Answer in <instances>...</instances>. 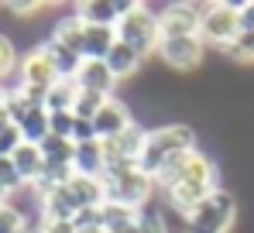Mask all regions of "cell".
<instances>
[{
	"label": "cell",
	"mask_w": 254,
	"mask_h": 233,
	"mask_svg": "<svg viewBox=\"0 0 254 233\" xmlns=\"http://www.w3.org/2000/svg\"><path fill=\"white\" fill-rule=\"evenodd\" d=\"M28 230V216L17 202H0V233H24Z\"/></svg>",
	"instance_id": "27"
},
{
	"label": "cell",
	"mask_w": 254,
	"mask_h": 233,
	"mask_svg": "<svg viewBox=\"0 0 254 233\" xmlns=\"http://www.w3.org/2000/svg\"><path fill=\"white\" fill-rule=\"evenodd\" d=\"M155 189L165 195L172 209L186 220L206 195H213L220 189V168L210 155H203L199 148L175 155L172 161H165L155 175Z\"/></svg>",
	"instance_id": "1"
},
{
	"label": "cell",
	"mask_w": 254,
	"mask_h": 233,
	"mask_svg": "<svg viewBox=\"0 0 254 233\" xmlns=\"http://www.w3.org/2000/svg\"><path fill=\"white\" fill-rule=\"evenodd\" d=\"M72 175H86V178H103V175H107V158H103V144H100V141L76 144Z\"/></svg>",
	"instance_id": "15"
},
{
	"label": "cell",
	"mask_w": 254,
	"mask_h": 233,
	"mask_svg": "<svg viewBox=\"0 0 254 233\" xmlns=\"http://www.w3.org/2000/svg\"><path fill=\"white\" fill-rule=\"evenodd\" d=\"M21 144H24V141H21V130H17L14 123L0 127V158H10Z\"/></svg>",
	"instance_id": "33"
},
{
	"label": "cell",
	"mask_w": 254,
	"mask_h": 233,
	"mask_svg": "<svg viewBox=\"0 0 254 233\" xmlns=\"http://www.w3.org/2000/svg\"><path fill=\"white\" fill-rule=\"evenodd\" d=\"M0 202H7V195H3V192H0Z\"/></svg>",
	"instance_id": "39"
},
{
	"label": "cell",
	"mask_w": 254,
	"mask_h": 233,
	"mask_svg": "<svg viewBox=\"0 0 254 233\" xmlns=\"http://www.w3.org/2000/svg\"><path fill=\"white\" fill-rule=\"evenodd\" d=\"M110 96H100V93H83L79 89V96H76V107H72V114L79 116V120H93V116L100 114V107L107 103Z\"/></svg>",
	"instance_id": "30"
},
{
	"label": "cell",
	"mask_w": 254,
	"mask_h": 233,
	"mask_svg": "<svg viewBox=\"0 0 254 233\" xmlns=\"http://www.w3.org/2000/svg\"><path fill=\"white\" fill-rule=\"evenodd\" d=\"M103 192H107V202H117L127 209H144L148 199L155 195V178L144 175L137 165H114L103 175Z\"/></svg>",
	"instance_id": "3"
},
{
	"label": "cell",
	"mask_w": 254,
	"mask_h": 233,
	"mask_svg": "<svg viewBox=\"0 0 254 233\" xmlns=\"http://www.w3.org/2000/svg\"><path fill=\"white\" fill-rule=\"evenodd\" d=\"M17 65H21V58H17L14 38L0 31V82H3L7 76H14V72H17Z\"/></svg>",
	"instance_id": "29"
},
{
	"label": "cell",
	"mask_w": 254,
	"mask_h": 233,
	"mask_svg": "<svg viewBox=\"0 0 254 233\" xmlns=\"http://www.w3.org/2000/svg\"><path fill=\"white\" fill-rule=\"evenodd\" d=\"M203 55H206V45L199 41V35L165 38L158 45V58L165 62V69H172V72H196L203 65Z\"/></svg>",
	"instance_id": "8"
},
{
	"label": "cell",
	"mask_w": 254,
	"mask_h": 233,
	"mask_svg": "<svg viewBox=\"0 0 254 233\" xmlns=\"http://www.w3.org/2000/svg\"><path fill=\"white\" fill-rule=\"evenodd\" d=\"M38 151H42L45 165H69V168H72V155H76V144H72L69 137H55V134H48L42 144H38Z\"/></svg>",
	"instance_id": "24"
},
{
	"label": "cell",
	"mask_w": 254,
	"mask_h": 233,
	"mask_svg": "<svg viewBox=\"0 0 254 233\" xmlns=\"http://www.w3.org/2000/svg\"><path fill=\"white\" fill-rule=\"evenodd\" d=\"M42 7H45V3H38V0H10V3H7V10H10V14H17V21L35 17Z\"/></svg>",
	"instance_id": "34"
},
{
	"label": "cell",
	"mask_w": 254,
	"mask_h": 233,
	"mask_svg": "<svg viewBox=\"0 0 254 233\" xmlns=\"http://www.w3.org/2000/svg\"><path fill=\"white\" fill-rule=\"evenodd\" d=\"M24 233H31V227H28V230H24Z\"/></svg>",
	"instance_id": "40"
},
{
	"label": "cell",
	"mask_w": 254,
	"mask_h": 233,
	"mask_svg": "<svg viewBox=\"0 0 254 233\" xmlns=\"http://www.w3.org/2000/svg\"><path fill=\"white\" fill-rule=\"evenodd\" d=\"M28 185H24V178L17 175V168H14V161L10 158H0V192L7 195H17V192H24Z\"/></svg>",
	"instance_id": "28"
},
{
	"label": "cell",
	"mask_w": 254,
	"mask_h": 233,
	"mask_svg": "<svg viewBox=\"0 0 254 233\" xmlns=\"http://www.w3.org/2000/svg\"><path fill=\"white\" fill-rule=\"evenodd\" d=\"M42 52L48 55V58H52L55 72H59L62 79H72V76H76V69H79V62H83V58H79V55H76L72 48L59 45L55 38H45V41H42Z\"/></svg>",
	"instance_id": "22"
},
{
	"label": "cell",
	"mask_w": 254,
	"mask_h": 233,
	"mask_svg": "<svg viewBox=\"0 0 254 233\" xmlns=\"http://www.w3.org/2000/svg\"><path fill=\"white\" fill-rule=\"evenodd\" d=\"M83 31H86V21L72 10V14H65V17H59V21H55V28H52V35H48V38H55L59 45H65V48H72V52L79 55ZM79 58H83V55H79Z\"/></svg>",
	"instance_id": "20"
},
{
	"label": "cell",
	"mask_w": 254,
	"mask_h": 233,
	"mask_svg": "<svg viewBox=\"0 0 254 233\" xmlns=\"http://www.w3.org/2000/svg\"><path fill=\"white\" fill-rule=\"evenodd\" d=\"M130 123H134V116H130V107H127L124 100L110 96V100H107V103L100 107V114L93 116V130H96V141H110V137L124 134Z\"/></svg>",
	"instance_id": "12"
},
{
	"label": "cell",
	"mask_w": 254,
	"mask_h": 233,
	"mask_svg": "<svg viewBox=\"0 0 254 233\" xmlns=\"http://www.w3.org/2000/svg\"><path fill=\"white\" fill-rule=\"evenodd\" d=\"M117 41L130 45L141 58H148L151 52H158L162 45V35H158V14L144 3H130L124 10V17L117 21Z\"/></svg>",
	"instance_id": "4"
},
{
	"label": "cell",
	"mask_w": 254,
	"mask_h": 233,
	"mask_svg": "<svg viewBox=\"0 0 254 233\" xmlns=\"http://www.w3.org/2000/svg\"><path fill=\"white\" fill-rule=\"evenodd\" d=\"M117 45V31L114 28H96V24H86L83 31V45H79V55L83 58H107V52Z\"/></svg>",
	"instance_id": "16"
},
{
	"label": "cell",
	"mask_w": 254,
	"mask_h": 233,
	"mask_svg": "<svg viewBox=\"0 0 254 233\" xmlns=\"http://www.w3.org/2000/svg\"><path fill=\"white\" fill-rule=\"evenodd\" d=\"M72 79L83 93H100V96H114V86H117V79L107 69L103 58H83Z\"/></svg>",
	"instance_id": "13"
},
{
	"label": "cell",
	"mask_w": 254,
	"mask_h": 233,
	"mask_svg": "<svg viewBox=\"0 0 254 233\" xmlns=\"http://www.w3.org/2000/svg\"><path fill=\"white\" fill-rule=\"evenodd\" d=\"M134 220H137V209H127V206H117V202H103L100 206V223H103L107 233L121 230V227H130Z\"/></svg>",
	"instance_id": "25"
},
{
	"label": "cell",
	"mask_w": 254,
	"mask_h": 233,
	"mask_svg": "<svg viewBox=\"0 0 254 233\" xmlns=\"http://www.w3.org/2000/svg\"><path fill=\"white\" fill-rule=\"evenodd\" d=\"M76 96H79V86H76V79H59L48 93H45V110L48 114H72V107H76Z\"/></svg>",
	"instance_id": "19"
},
{
	"label": "cell",
	"mask_w": 254,
	"mask_h": 233,
	"mask_svg": "<svg viewBox=\"0 0 254 233\" xmlns=\"http://www.w3.org/2000/svg\"><path fill=\"white\" fill-rule=\"evenodd\" d=\"M192 148H196V130L189 123H162V127H151L148 137H144V151H141L137 168L155 178L165 161H172L175 155H186Z\"/></svg>",
	"instance_id": "2"
},
{
	"label": "cell",
	"mask_w": 254,
	"mask_h": 233,
	"mask_svg": "<svg viewBox=\"0 0 254 233\" xmlns=\"http://www.w3.org/2000/svg\"><path fill=\"white\" fill-rule=\"evenodd\" d=\"M127 7H130V3H124V0H83V3H76V14L83 17L86 24L117 28V21L124 17Z\"/></svg>",
	"instance_id": "14"
},
{
	"label": "cell",
	"mask_w": 254,
	"mask_h": 233,
	"mask_svg": "<svg viewBox=\"0 0 254 233\" xmlns=\"http://www.w3.org/2000/svg\"><path fill=\"white\" fill-rule=\"evenodd\" d=\"M17 130H21V141H24V144H42L45 137H48V110H45L42 103L31 107L28 114L21 116Z\"/></svg>",
	"instance_id": "23"
},
{
	"label": "cell",
	"mask_w": 254,
	"mask_h": 233,
	"mask_svg": "<svg viewBox=\"0 0 254 233\" xmlns=\"http://www.w3.org/2000/svg\"><path fill=\"white\" fill-rule=\"evenodd\" d=\"M237 21H241V31H254V0L237 3Z\"/></svg>",
	"instance_id": "35"
},
{
	"label": "cell",
	"mask_w": 254,
	"mask_h": 233,
	"mask_svg": "<svg viewBox=\"0 0 254 233\" xmlns=\"http://www.w3.org/2000/svg\"><path fill=\"white\" fill-rule=\"evenodd\" d=\"M72 127H76V114H48V134L72 141Z\"/></svg>",
	"instance_id": "32"
},
{
	"label": "cell",
	"mask_w": 254,
	"mask_h": 233,
	"mask_svg": "<svg viewBox=\"0 0 254 233\" xmlns=\"http://www.w3.org/2000/svg\"><path fill=\"white\" fill-rule=\"evenodd\" d=\"M59 72H55V65H52V58L42 52V45H35L24 58H21V65H17V86L24 89V96L31 100V103H45V93L59 82Z\"/></svg>",
	"instance_id": "6"
},
{
	"label": "cell",
	"mask_w": 254,
	"mask_h": 233,
	"mask_svg": "<svg viewBox=\"0 0 254 233\" xmlns=\"http://www.w3.org/2000/svg\"><path fill=\"white\" fill-rule=\"evenodd\" d=\"M38 206H42V223H76V216H79V209H83V206L76 202L72 189H69V182L48 189V192L38 199Z\"/></svg>",
	"instance_id": "11"
},
{
	"label": "cell",
	"mask_w": 254,
	"mask_h": 233,
	"mask_svg": "<svg viewBox=\"0 0 254 233\" xmlns=\"http://www.w3.org/2000/svg\"><path fill=\"white\" fill-rule=\"evenodd\" d=\"M103 62H107V69L114 72V79H127V76H134V72L141 69V62H144V58H141L130 45L117 41V45L107 52V58H103Z\"/></svg>",
	"instance_id": "18"
},
{
	"label": "cell",
	"mask_w": 254,
	"mask_h": 233,
	"mask_svg": "<svg viewBox=\"0 0 254 233\" xmlns=\"http://www.w3.org/2000/svg\"><path fill=\"white\" fill-rule=\"evenodd\" d=\"M220 52L237 65H254V31H237V38Z\"/></svg>",
	"instance_id": "26"
},
{
	"label": "cell",
	"mask_w": 254,
	"mask_h": 233,
	"mask_svg": "<svg viewBox=\"0 0 254 233\" xmlns=\"http://www.w3.org/2000/svg\"><path fill=\"white\" fill-rule=\"evenodd\" d=\"M10 161H14L17 175L24 178V185H35V182L42 178V172H45V158H42V151H38V144H21V148L10 155Z\"/></svg>",
	"instance_id": "17"
},
{
	"label": "cell",
	"mask_w": 254,
	"mask_h": 233,
	"mask_svg": "<svg viewBox=\"0 0 254 233\" xmlns=\"http://www.w3.org/2000/svg\"><path fill=\"white\" fill-rule=\"evenodd\" d=\"M134 230L137 233H169V223H165V216L158 209H137Z\"/></svg>",
	"instance_id": "31"
},
{
	"label": "cell",
	"mask_w": 254,
	"mask_h": 233,
	"mask_svg": "<svg viewBox=\"0 0 254 233\" xmlns=\"http://www.w3.org/2000/svg\"><path fill=\"white\" fill-rule=\"evenodd\" d=\"M3 96H7V86L0 82V107H3Z\"/></svg>",
	"instance_id": "37"
},
{
	"label": "cell",
	"mask_w": 254,
	"mask_h": 233,
	"mask_svg": "<svg viewBox=\"0 0 254 233\" xmlns=\"http://www.w3.org/2000/svg\"><path fill=\"white\" fill-rule=\"evenodd\" d=\"M31 233H45V230H42V227H35V230H31Z\"/></svg>",
	"instance_id": "38"
},
{
	"label": "cell",
	"mask_w": 254,
	"mask_h": 233,
	"mask_svg": "<svg viewBox=\"0 0 254 233\" xmlns=\"http://www.w3.org/2000/svg\"><path fill=\"white\" fill-rule=\"evenodd\" d=\"M144 137H148V130L134 120L124 134H117L110 141H100L103 144V158H107V168H114V165H137L141 151H144Z\"/></svg>",
	"instance_id": "10"
},
{
	"label": "cell",
	"mask_w": 254,
	"mask_h": 233,
	"mask_svg": "<svg viewBox=\"0 0 254 233\" xmlns=\"http://www.w3.org/2000/svg\"><path fill=\"white\" fill-rule=\"evenodd\" d=\"M241 21H237V3H206L203 17H199V41L203 45H216L227 48L237 38Z\"/></svg>",
	"instance_id": "7"
},
{
	"label": "cell",
	"mask_w": 254,
	"mask_h": 233,
	"mask_svg": "<svg viewBox=\"0 0 254 233\" xmlns=\"http://www.w3.org/2000/svg\"><path fill=\"white\" fill-rule=\"evenodd\" d=\"M69 189L76 195V202L83 209H96L107 202V192H103V178H86V175H72L69 178Z\"/></svg>",
	"instance_id": "21"
},
{
	"label": "cell",
	"mask_w": 254,
	"mask_h": 233,
	"mask_svg": "<svg viewBox=\"0 0 254 233\" xmlns=\"http://www.w3.org/2000/svg\"><path fill=\"white\" fill-rule=\"evenodd\" d=\"M45 233H76V223H38Z\"/></svg>",
	"instance_id": "36"
},
{
	"label": "cell",
	"mask_w": 254,
	"mask_h": 233,
	"mask_svg": "<svg viewBox=\"0 0 254 233\" xmlns=\"http://www.w3.org/2000/svg\"><path fill=\"white\" fill-rule=\"evenodd\" d=\"M234 220H237V199L227 189H216L182 223H186V233H230Z\"/></svg>",
	"instance_id": "5"
},
{
	"label": "cell",
	"mask_w": 254,
	"mask_h": 233,
	"mask_svg": "<svg viewBox=\"0 0 254 233\" xmlns=\"http://www.w3.org/2000/svg\"><path fill=\"white\" fill-rule=\"evenodd\" d=\"M199 17H203V7H199V3L175 0V3H169V7L158 14V35H162V41L199 35Z\"/></svg>",
	"instance_id": "9"
}]
</instances>
